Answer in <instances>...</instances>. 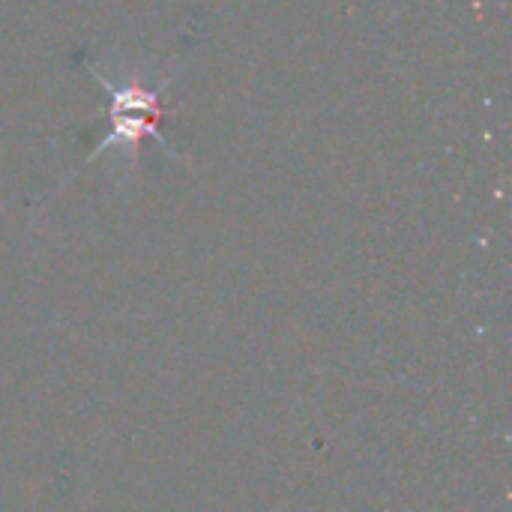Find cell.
<instances>
[{
  "label": "cell",
  "mask_w": 512,
  "mask_h": 512,
  "mask_svg": "<svg viewBox=\"0 0 512 512\" xmlns=\"http://www.w3.org/2000/svg\"><path fill=\"white\" fill-rule=\"evenodd\" d=\"M93 75H96V78L108 87V93H111V120H114V132L102 141V147H99L96 153H102V150L120 144V147L132 150V156H135V150L141 147V141H144L147 135H156V138L165 144V138H162L159 129H156V123H159V117H162L159 93L144 90V87H135V84H129V87H114V84L105 81L99 72H93Z\"/></svg>",
  "instance_id": "obj_1"
}]
</instances>
